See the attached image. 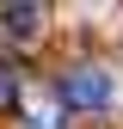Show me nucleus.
<instances>
[{
  "mask_svg": "<svg viewBox=\"0 0 123 129\" xmlns=\"http://www.w3.org/2000/svg\"><path fill=\"white\" fill-rule=\"evenodd\" d=\"M55 92H61L68 111H105L111 92H117V80L105 74V68H68V74L55 80Z\"/></svg>",
  "mask_w": 123,
  "mask_h": 129,
  "instance_id": "f257e3e1",
  "label": "nucleus"
},
{
  "mask_svg": "<svg viewBox=\"0 0 123 129\" xmlns=\"http://www.w3.org/2000/svg\"><path fill=\"white\" fill-rule=\"evenodd\" d=\"M0 25H6L12 37H37V25H43V6H37V0H19V6H0Z\"/></svg>",
  "mask_w": 123,
  "mask_h": 129,
  "instance_id": "f03ea898",
  "label": "nucleus"
},
{
  "mask_svg": "<svg viewBox=\"0 0 123 129\" xmlns=\"http://www.w3.org/2000/svg\"><path fill=\"white\" fill-rule=\"evenodd\" d=\"M12 105H19V68L0 61V111H12Z\"/></svg>",
  "mask_w": 123,
  "mask_h": 129,
  "instance_id": "7ed1b4c3",
  "label": "nucleus"
}]
</instances>
